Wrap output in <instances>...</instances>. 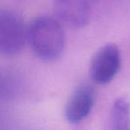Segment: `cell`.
<instances>
[{
  "label": "cell",
  "mask_w": 130,
  "mask_h": 130,
  "mask_svg": "<svg viewBox=\"0 0 130 130\" xmlns=\"http://www.w3.org/2000/svg\"><path fill=\"white\" fill-rule=\"evenodd\" d=\"M27 43L44 61L56 60L63 52L65 35L61 23L49 16H39L27 26Z\"/></svg>",
  "instance_id": "1"
},
{
  "label": "cell",
  "mask_w": 130,
  "mask_h": 130,
  "mask_svg": "<svg viewBox=\"0 0 130 130\" xmlns=\"http://www.w3.org/2000/svg\"><path fill=\"white\" fill-rule=\"evenodd\" d=\"M27 43V26L21 14L0 8V55L18 54Z\"/></svg>",
  "instance_id": "2"
},
{
  "label": "cell",
  "mask_w": 130,
  "mask_h": 130,
  "mask_svg": "<svg viewBox=\"0 0 130 130\" xmlns=\"http://www.w3.org/2000/svg\"><path fill=\"white\" fill-rule=\"evenodd\" d=\"M121 66V54L119 47L109 44L95 53L91 61L90 76L94 82L104 85L118 74Z\"/></svg>",
  "instance_id": "3"
},
{
  "label": "cell",
  "mask_w": 130,
  "mask_h": 130,
  "mask_svg": "<svg viewBox=\"0 0 130 130\" xmlns=\"http://www.w3.org/2000/svg\"><path fill=\"white\" fill-rule=\"evenodd\" d=\"M95 102V89L89 84L78 87L64 108V117L71 124H78L90 114Z\"/></svg>",
  "instance_id": "4"
},
{
  "label": "cell",
  "mask_w": 130,
  "mask_h": 130,
  "mask_svg": "<svg viewBox=\"0 0 130 130\" xmlns=\"http://www.w3.org/2000/svg\"><path fill=\"white\" fill-rule=\"evenodd\" d=\"M54 12L58 19L73 28L84 27L90 19V6L86 1H57L54 5Z\"/></svg>",
  "instance_id": "5"
},
{
  "label": "cell",
  "mask_w": 130,
  "mask_h": 130,
  "mask_svg": "<svg viewBox=\"0 0 130 130\" xmlns=\"http://www.w3.org/2000/svg\"><path fill=\"white\" fill-rule=\"evenodd\" d=\"M110 130H130V102L125 97L114 101L110 110Z\"/></svg>",
  "instance_id": "6"
}]
</instances>
